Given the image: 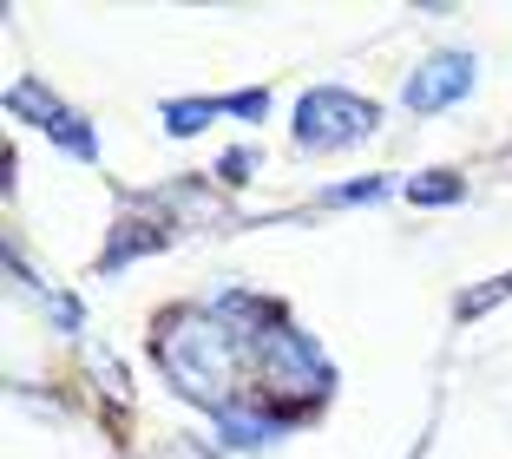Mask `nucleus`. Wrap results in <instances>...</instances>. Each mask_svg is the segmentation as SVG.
I'll return each mask as SVG.
<instances>
[{
    "label": "nucleus",
    "instance_id": "nucleus-1",
    "mask_svg": "<svg viewBox=\"0 0 512 459\" xmlns=\"http://www.w3.org/2000/svg\"><path fill=\"white\" fill-rule=\"evenodd\" d=\"M158 348H165V381L184 400H204V407H230V374H237V341L217 328V315H171L158 328Z\"/></svg>",
    "mask_w": 512,
    "mask_h": 459
},
{
    "label": "nucleus",
    "instance_id": "nucleus-2",
    "mask_svg": "<svg viewBox=\"0 0 512 459\" xmlns=\"http://www.w3.org/2000/svg\"><path fill=\"white\" fill-rule=\"evenodd\" d=\"M263 387H270V400H283V407H316L322 394H329V361H322V348L302 328L276 322L270 335H263Z\"/></svg>",
    "mask_w": 512,
    "mask_h": 459
},
{
    "label": "nucleus",
    "instance_id": "nucleus-3",
    "mask_svg": "<svg viewBox=\"0 0 512 459\" xmlns=\"http://www.w3.org/2000/svg\"><path fill=\"white\" fill-rule=\"evenodd\" d=\"M381 125V105L375 99H355V92H335L316 86L309 99L296 105V145L302 151H335V145H355Z\"/></svg>",
    "mask_w": 512,
    "mask_h": 459
},
{
    "label": "nucleus",
    "instance_id": "nucleus-4",
    "mask_svg": "<svg viewBox=\"0 0 512 459\" xmlns=\"http://www.w3.org/2000/svg\"><path fill=\"white\" fill-rule=\"evenodd\" d=\"M473 73H480V60H473L467 46H447V53H434L421 73L407 79V105H414V112H440V105L467 99Z\"/></svg>",
    "mask_w": 512,
    "mask_h": 459
},
{
    "label": "nucleus",
    "instance_id": "nucleus-5",
    "mask_svg": "<svg viewBox=\"0 0 512 459\" xmlns=\"http://www.w3.org/2000/svg\"><path fill=\"white\" fill-rule=\"evenodd\" d=\"M217 433L237 453H256V446L276 440V414H263V407H217Z\"/></svg>",
    "mask_w": 512,
    "mask_h": 459
},
{
    "label": "nucleus",
    "instance_id": "nucleus-6",
    "mask_svg": "<svg viewBox=\"0 0 512 459\" xmlns=\"http://www.w3.org/2000/svg\"><path fill=\"white\" fill-rule=\"evenodd\" d=\"M224 112V99H191V105H165V132L171 138H191V132H204V125Z\"/></svg>",
    "mask_w": 512,
    "mask_h": 459
},
{
    "label": "nucleus",
    "instance_id": "nucleus-7",
    "mask_svg": "<svg viewBox=\"0 0 512 459\" xmlns=\"http://www.w3.org/2000/svg\"><path fill=\"white\" fill-rule=\"evenodd\" d=\"M46 132L60 138V145H73V158H99V138H92L86 119H79V112H66V105L53 112V125H46Z\"/></svg>",
    "mask_w": 512,
    "mask_h": 459
},
{
    "label": "nucleus",
    "instance_id": "nucleus-8",
    "mask_svg": "<svg viewBox=\"0 0 512 459\" xmlns=\"http://www.w3.org/2000/svg\"><path fill=\"white\" fill-rule=\"evenodd\" d=\"M460 191H467V184L453 178V171H427V178L407 184V197H414V204H453Z\"/></svg>",
    "mask_w": 512,
    "mask_h": 459
},
{
    "label": "nucleus",
    "instance_id": "nucleus-9",
    "mask_svg": "<svg viewBox=\"0 0 512 459\" xmlns=\"http://www.w3.org/2000/svg\"><path fill=\"white\" fill-rule=\"evenodd\" d=\"M388 191H394V178H355V184H335L329 204H362V197H388Z\"/></svg>",
    "mask_w": 512,
    "mask_h": 459
},
{
    "label": "nucleus",
    "instance_id": "nucleus-10",
    "mask_svg": "<svg viewBox=\"0 0 512 459\" xmlns=\"http://www.w3.org/2000/svg\"><path fill=\"white\" fill-rule=\"evenodd\" d=\"M224 112H237V119H263V112H270V92H230Z\"/></svg>",
    "mask_w": 512,
    "mask_h": 459
}]
</instances>
